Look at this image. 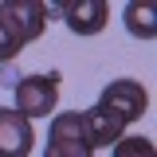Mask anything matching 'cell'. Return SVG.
<instances>
[{"label": "cell", "mask_w": 157, "mask_h": 157, "mask_svg": "<svg viewBox=\"0 0 157 157\" xmlns=\"http://www.w3.org/2000/svg\"><path fill=\"white\" fill-rule=\"evenodd\" d=\"M94 106H102L118 126H134L137 118L149 110V94H145V86L137 78H114V82L102 86V94H98Z\"/></svg>", "instance_id": "6da1fadb"}, {"label": "cell", "mask_w": 157, "mask_h": 157, "mask_svg": "<svg viewBox=\"0 0 157 157\" xmlns=\"http://www.w3.org/2000/svg\"><path fill=\"white\" fill-rule=\"evenodd\" d=\"M59 71H47V75H24L16 82V106L12 110H20V114L28 118H51L59 106Z\"/></svg>", "instance_id": "7a4b0ae2"}, {"label": "cell", "mask_w": 157, "mask_h": 157, "mask_svg": "<svg viewBox=\"0 0 157 157\" xmlns=\"http://www.w3.org/2000/svg\"><path fill=\"white\" fill-rule=\"evenodd\" d=\"M43 157H94L90 141H86V130H82V110L51 114V126H47V149H43Z\"/></svg>", "instance_id": "3957f363"}, {"label": "cell", "mask_w": 157, "mask_h": 157, "mask_svg": "<svg viewBox=\"0 0 157 157\" xmlns=\"http://www.w3.org/2000/svg\"><path fill=\"white\" fill-rule=\"evenodd\" d=\"M47 4H39V0H4L0 4V24L20 39V47H28V43H36L43 36V28H47Z\"/></svg>", "instance_id": "277c9868"}, {"label": "cell", "mask_w": 157, "mask_h": 157, "mask_svg": "<svg viewBox=\"0 0 157 157\" xmlns=\"http://www.w3.org/2000/svg\"><path fill=\"white\" fill-rule=\"evenodd\" d=\"M32 145H36L32 122L12 106H0V157H32Z\"/></svg>", "instance_id": "5b68a950"}, {"label": "cell", "mask_w": 157, "mask_h": 157, "mask_svg": "<svg viewBox=\"0 0 157 157\" xmlns=\"http://www.w3.org/2000/svg\"><path fill=\"white\" fill-rule=\"evenodd\" d=\"M55 12H63L67 20V28L75 32V36H98L102 28H106V20H110V4L106 0H71V4H59Z\"/></svg>", "instance_id": "8992f818"}, {"label": "cell", "mask_w": 157, "mask_h": 157, "mask_svg": "<svg viewBox=\"0 0 157 157\" xmlns=\"http://www.w3.org/2000/svg\"><path fill=\"white\" fill-rule=\"evenodd\" d=\"M82 130H86L90 149H114V141H118V137H126V126H118V122L106 114L102 106L82 110Z\"/></svg>", "instance_id": "52a82bcc"}, {"label": "cell", "mask_w": 157, "mask_h": 157, "mask_svg": "<svg viewBox=\"0 0 157 157\" xmlns=\"http://www.w3.org/2000/svg\"><path fill=\"white\" fill-rule=\"evenodd\" d=\"M122 20H126V32L134 39H153L157 36V8H153V0H130L126 12H122Z\"/></svg>", "instance_id": "ba28073f"}, {"label": "cell", "mask_w": 157, "mask_h": 157, "mask_svg": "<svg viewBox=\"0 0 157 157\" xmlns=\"http://www.w3.org/2000/svg\"><path fill=\"white\" fill-rule=\"evenodd\" d=\"M114 157H157V149H153V141L149 137H118L114 141V149H110Z\"/></svg>", "instance_id": "9c48e42d"}, {"label": "cell", "mask_w": 157, "mask_h": 157, "mask_svg": "<svg viewBox=\"0 0 157 157\" xmlns=\"http://www.w3.org/2000/svg\"><path fill=\"white\" fill-rule=\"evenodd\" d=\"M20 51H24V47H20V39L12 36V32H8L4 24H0V63H12V59L20 55Z\"/></svg>", "instance_id": "30bf717a"}]
</instances>
